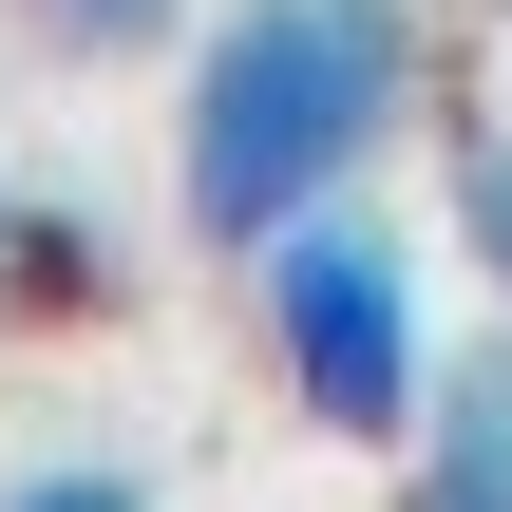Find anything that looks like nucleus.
Returning a JSON list of instances; mask_svg holds the SVG:
<instances>
[{
  "instance_id": "nucleus-1",
  "label": "nucleus",
  "mask_w": 512,
  "mask_h": 512,
  "mask_svg": "<svg viewBox=\"0 0 512 512\" xmlns=\"http://www.w3.org/2000/svg\"><path fill=\"white\" fill-rule=\"evenodd\" d=\"M418 114H437L418 0H228L171 76V209H190V247L247 266L266 228L342 209Z\"/></svg>"
},
{
  "instance_id": "nucleus-2",
  "label": "nucleus",
  "mask_w": 512,
  "mask_h": 512,
  "mask_svg": "<svg viewBox=\"0 0 512 512\" xmlns=\"http://www.w3.org/2000/svg\"><path fill=\"white\" fill-rule=\"evenodd\" d=\"M247 323H266L285 418H323L342 456H399V437L437 418V285H418V247H399L361 190L247 247Z\"/></svg>"
},
{
  "instance_id": "nucleus-3",
  "label": "nucleus",
  "mask_w": 512,
  "mask_h": 512,
  "mask_svg": "<svg viewBox=\"0 0 512 512\" xmlns=\"http://www.w3.org/2000/svg\"><path fill=\"white\" fill-rule=\"evenodd\" d=\"M114 304H133V228H114L95 190L19 171V190H0V323H114Z\"/></svg>"
},
{
  "instance_id": "nucleus-4",
  "label": "nucleus",
  "mask_w": 512,
  "mask_h": 512,
  "mask_svg": "<svg viewBox=\"0 0 512 512\" xmlns=\"http://www.w3.org/2000/svg\"><path fill=\"white\" fill-rule=\"evenodd\" d=\"M399 512H512V323L437 361V418L399 437Z\"/></svg>"
},
{
  "instance_id": "nucleus-5",
  "label": "nucleus",
  "mask_w": 512,
  "mask_h": 512,
  "mask_svg": "<svg viewBox=\"0 0 512 512\" xmlns=\"http://www.w3.org/2000/svg\"><path fill=\"white\" fill-rule=\"evenodd\" d=\"M437 152H456V228H475V266H494V323H512V95L437 114Z\"/></svg>"
},
{
  "instance_id": "nucleus-6",
  "label": "nucleus",
  "mask_w": 512,
  "mask_h": 512,
  "mask_svg": "<svg viewBox=\"0 0 512 512\" xmlns=\"http://www.w3.org/2000/svg\"><path fill=\"white\" fill-rule=\"evenodd\" d=\"M38 57H76V76H114V57H171V19L190 0H0Z\"/></svg>"
},
{
  "instance_id": "nucleus-7",
  "label": "nucleus",
  "mask_w": 512,
  "mask_h": 512,
  "mask_svg": "<svg viewBox=\"0 0 512 512\" xmlns=\"http://www.w3.org/2000/svg\"><path fill=\"white\" fill-rule=\"evenodd\" d=\"M0 512H152V475H114V456H19Z\"/></svg>"
}]
</instances>
